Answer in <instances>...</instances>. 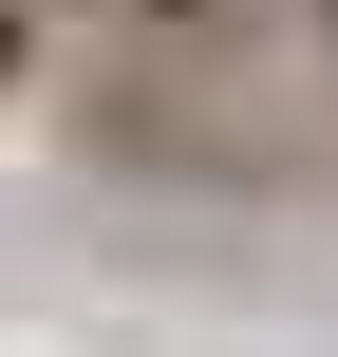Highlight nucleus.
<instances>
[{"label": "nucleus", "instance_id": "f257e3e1", "mask_svg": "<svg viewBox=\"0 0 338 357\" xmlns=\"http://www.w3.org/2000/svg\"><path fill=\"white\" fill-rule=\"evenodd\" d=\"M113 19H151V38H207V19H245V0H113Z\"/></svg>", "mask_w": 338, "mask_h": 357}]
</instances>
